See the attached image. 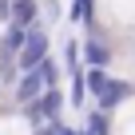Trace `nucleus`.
Instances as JSON below:
<instances>
[{
	"instance_id": "1",
	"label": "nucleus",
	"mask_w": 135,
	"mask_h": 135,
	"mask_svg": "<svg viewBox=\"0 0 135 135\" xmlns=\"http://www.w3.org/2000/svg\"><path fill=\"white\" fill-rule=\"evenodd\" d=\"M44 56H48V32H44V24L36 20V24L28 28V36H24V48L16 52V72H36Z\"/></svg>"
},
{
	"instance_id": "2",
	"label": "nucleus",
	"mask_w": 135,
	"mask_h": 135,
	"mask_svg": "<svg viewBox=\"0 0 135 135\" xmlns=\"http://www.w3.org/2000/svg\"><path fill=\"white\" fill-rule=\"evenodd\" d=\"M131 95H135V88H131L127 80H111V76H107V84L99 88L95 103H99V111H115V107H119V103H127Z\"/></svg>"
},
{
	"instance_id": "3",
	"label": "nucleus",
	"mask_w": 135,
	"mask_h": 135,
	"mask_svg": "<svg viewBox=\"0 0 135 135\" xmlns=\"http://www.w3.org/2000/svg\"><path fill=\"white\" fill-rule=\"evenodd\" d=\"M84 60H88L91 68H99V72H107V64H111V52H107V44H103L95 32L84 36Z\"/></svg>"
},
{
	"instance_id": "4",
	"label": "nucleus",
	"mask_w": 135,
	"mask_h": 135,
	"mask_svg": "<svg viewBox=\"0 0 135 135\" xmlns=\"http://www.w3.org/2000/svg\"><path fill=\"white\" fill-rule=\"evenodd\" d=\"M40 91H44V80H40L36 72H20V80H16V103L28 107V103L40 99Z\"/></svg>"
},
{
	"instance_id": "5",
	"label": "nucleus",
	"mask_w": 135,
	"mask_h": 135,
	"mask_svg": "<svg viewBox=\"0 0 135 135\" xmlns=\"http://www.w3.org/2000/svg\"><path fill=\"white\" fill-rule=\"evenodd\" d=\"M40 20V0H12V12H8V24H20V28H32Z\"/></svg>"
},
{
	"instance_id": "6",
	"label": "nucleus",
	"mask_w": 135,
	"mask_h": 135,
	"mask_svg": "<svg viewBox=\"0 0 135 135\" xmlns=\"http://www.w3.org/2000/svg\"><path fill=\"white\" fill-rule=\"evenodd\" d=\"M60 72H68L72 80L84 76V68H80V44H76V40H68V44H64V68H60Z\"/></svg>"
},
{
	"instance_id": "7",
	"label": "nucleus",
	"mask_w": 135,
	"mask_h": 135,
	"mask_svg": "<svg viewBox=\"0 0 135 135\" xmlns=\"http://www.w3.org/2000/svg\"><path fill=\"white\" fill-rule=\"evenodd\" d=\"M76 135H111L107 131V111H99V107L88 111V127H80Z\"/></svg>"
},
{
	"instance_id": "8",
	"label": "nucleus",
	"mask_w": 135,
	"mask_h": 135,
	"mask_svg": "<svg viewBox=\"0 0 135 135\" xmlns=\"http://www.w3.org/2000/svg\"><path fill=\"white\" fill-rule=\"evenodd\" d=\"M36 76L44 80V88H56V84H60V64H56L52 56H44V60H40V68H36Z\"/></svg>"
},
{
	"instance_id": "9",
	"label": "nucleus",
	"mask_w": 135,
	"mask_h": 135,
	"mask_svg": "<svg viewBox=\"0 0 135 135\" xmlns=\"http://www.w3.org/2000/svg\"><path fill=\"white\" fill-rule=\"evenodd\" d=\"M24 36H28V28H20V24H8V32H4V52H8V56H16V52L24 48Z\"/></svg>"
},
{
	"instance_id": "10",
	"label": "nucleus",
	"mask_w": 135,
	"mask_h": 135,
	"mask_svg": "<svg viewBox=\"0 0 135 135\" xmlns=\"http://www.w3.org/2000/svg\"><path fill=\"white\" fill-rule=\"evenodd\" d=\"M68 16H72L76 24H91V0H72V12Z\"/></svg>"
},
{
	"instance_id": "11",
	"label": "nucleus",
	"mask_w": 135,
	"mask_h": 135,
	"mask_svg": "<svg viewBox=\"0 0 135 135\" xmlns=\"http://www.w3.org/2000/svg\"><path fill=\"white\" fill-rule=\"evenodd\" d=\"M44 16H48V20H60V4H56V0H48V4H44Z\"/></svg>"
},
{
	"instance_id": "12",
	"label": "nucleus",
	"mask_w": 135,
	"mask_h": 135,
	"mask_svg": "<svg viewBox=\"0 0 135 135\" xmlns=\"http://www.w3.org/2000/svg\"><path fill=\"white\" fill-rule=\"evenodd\" d=\"M60 135H76V127H68V123H64V131H60Z\"/></svg>"
}]
</instances>
